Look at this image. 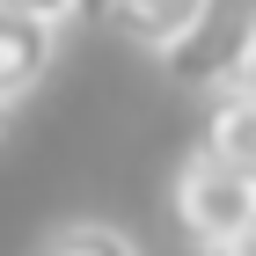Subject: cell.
<instances>
[{"label": "cell", "instance_id": "6", "mask_svg": "<svg viewBox=\"0 0 256 256\" xmlns=\"http://www.w3.org/2000/svg\"><path fill=\"white\" fill-rule=\"evenodd\" d=\"M44 256H139L124 227H102V220H74L44 242Z\"/></svg>", "mask_w": 256, "mask_h": 256}, {"label": "cell", "instance_id": "4", "mask_svg": "<svg viewBox=\"0 0 256 256\" xmlns=\"http://www.w3.org/2000/svg\"><path fill=\"white\" fill-rule=\"evenodd\" d=\"M102 15H110V30L132 44H146V52H176L183 37L198 30V15H205V0H102Z\"/></svg>", "mask_w": 256, "mask_h": 256}, {"label": "cell", "instance_id": "8", "mask_svg": "<svg viewBox=\"0 0 256 256\" xmlns=\"http://www.w3.org/2000/svg\"><path fill=\"white\" fill-rule=\"evenodd\" d=\"M227 96H249L256 102V37H249V52H242V66H234V88Z\"/></svg>", "mask_w": 256, "mask_h": 256}, {"label": "cell", "instance_id": "7", "mask_svg": "<svg viewBox=\"0 0 256 256\" xmlns=\"http://www.w3.org/2000/svg\"><path fill=\"white\" fill-rule=\"evenodd\" d=\"M15 8H22V15H37L44 30H59V22H74L80 8H88V0H15Z\"/></svg>", "mask_w": 256, "mask_h": 256}, {"label": "cell", "instance_id": "3", "mask_svg": "<svg viewBox=\"0 0 256 256\" xmlns=\"http://www.w3.org/2000/svg\"><path fill=\"white\" fill-rule=\"evenodd\" d=\"M52 37H59V30H44L37 15H22L15 0H0V96H8V102H22V96L44 80Z\"/></svg>", "mask_w": 256, "mask_h": 256}, {"label": "cell", "instance_id": "5", "mask_svg": "<svg viewBox=\"0 0 256 256\" xmlns=\"http://www.w3.org/2000/svg\"><path fill=\"white\" fill-rule=\"evenodd\" d=\"M205 154L227 161L242 183H256V102H249V96H212V118H205Z\"/></svg>", "mask_w": 256, "mask_h": 256}, {"label": "cell", "instance_id": "2", "mask_svg": "<svg viewBox=\"0 0 256 256\" xmlns=\"http://www.w3.org/2000/svg\"><path fill=\"white\" fill-rule=\"evenodd\" d=\"M249 37H256V0H205L198 30H190L161 66H168L183 88H212V96H227L242 52H249Z\"/></svg>", "mask_w": 256, "mask_h": 256}, {"label": "cell", "instance_id": "1", "mask_svg": "<svg viewBox=\"0 0 256 256\" xmlns=\"http://www.w3.org/2000/svg\"><path fill=\"white\" fill-rule=\"evenodd\" d=\"M168 212H176V227H183L190 249L220 256V249L256 220V183H242L227 161H212L205 146H198V154H183L176 183H168Z\"/></svg>", "mask_w": 256, "mask_h": 256}, {"label": "cell", "instance_id": "9", "mask_svg": "<svg viewBox=\"0 0 256 256\" xmlns=\"http://www.w3.org/2000/svg\"><path fill=\"white\" fill-rule=\"evenodd\" d=\"M220 256H256V220H249V227H242V234L227 242V249H220Z\"/></svg>", "mask_w": 256, "mask_h": 256}, {"label": "cell", "instance_id": "10", "mask_svg": "<svg viewBox=\"0 0 256 256\" xmlns=\"http://www.w3.org/2000/svg\"><path fill=\"white\" fill-rule=\"evenodd\" d=\"M8 110H15V102H8V96H0V132H8Z\"/></svg>", "mask_w": 256, "mask_h": 256}]
</instances>
